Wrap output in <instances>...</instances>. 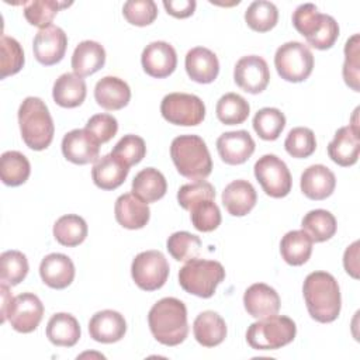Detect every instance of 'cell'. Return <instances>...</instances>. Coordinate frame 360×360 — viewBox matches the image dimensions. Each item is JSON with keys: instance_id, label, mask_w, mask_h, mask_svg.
I'll use <instances>...</instances> for the list:
<instances>
[{"instance_id": "cell-1", "label": "cell", "mask_w": 360, "mask_h": 360, "mask_svg": "<svg viewBox=\"0 0 360 360\" xmlns=\"http://www.w3.org/2000/svg\"><path fill=\"white\" fill-rule=\"evenodd\" d=\"M302 294L307 309L316 322L329 323L339 316L342 307L340 288L330 273H309L304 280Z\"/></svg>"}, {"instance_id": "cell-2", "label": "cell", "mask_w": 360, "mask_h": 360, "mask_svg": "<svg viewBox=\"0 0 360 360\" xmlns=\"http://www.w3.org/2000/svg\"><path fill=\"white\" fill-rule=\"evenodd\" d=\"M148 323L153 338L165 346H177L188 335L186 305L173 297L162 298L153 304L148 314Z\"/></svg>"}, {"instance_id": "cell-3", "label": "cell", "mask_w": 360, "mask_h": 360, "mask_svg": "<svg viewBox=\"0 0 360 360\" xmlns=\"http://www.w3.org/2000/svg\"><path fill=\"white\" fill-rule=\"evenodd\" d=\"M18 125L24 143L32 150L46 149L55 132L46 104L38 97H27L18 108Z\"/></svg>"}, {"instance_id": "cell-4", "label": "cell", "mask_w": 360, "mask_h": 360, "mask_svg": "<svg viewBox=\"0 0 360 360\" xmlns=\"http://www.w3.org/2000/svg\"><path fill=\"white\" fill-rule=\"evenodd\" d=\"M170 156L177 172L190 180H204L212 172L210 150L198 135H180L172 141Z\"/></svg>"}, {"instance_id": "cell-5", "label": "cell", "mask_w": 360, "mask_h": 360, "mask_svg": "<svg viewBox=\"0 0 360 360\" xmlns=\"http://www.w3.org/2000/svg\"><path fill=\"white\" fill-rule=\"evenodd\" d=\"M225 280L224 266L217 260L191 259L179 271L180 287L200 298H210L214 295L218 284Z\"/></svg>"}, {"instance_id": "cell-6", "label": "cell", "mask_w": 360, "mask_h": 360, "mask_svg": "<svg viewBox=\"0 0 360 360\" xmlns=\"http://www.w3.org/2000/svg\"><path fill=\"white\" fill-rule=\"evenodd\" d=\"M295 335V322L276 314L253 322L246 330V342L255 350H277L291 343Z\"/></svg>"}, {"instance_id": "cell-7", "label": "cell", "mask_w": 360, "mask_h": 360, "mask_svg": "<svg viewBox=\"0 0 360 360\" xmlns=\"http://www.w3.org/2000/svg\"><path fill=\"white\" fill-rule=\"evenodd\" d=\"M274 66L281 79L300 83L309 77L314 69V55L311 49L298 41H290L277 48Z\"/></svg>"}, {"instance_id": "cell-8", "label": "cell", "mask_w": 360, "mask_h": 360, "mask_svg": "<svg viewBox=\"0 0 360 360\" xmlns=\"http://www.w3.org/2000/svg\"><path fill=\"white\" fill-rule=\"evenodd\" d=\"M169 263L159 250H146L135 256L131 274L135 284L143 291H155L165 285L169 277Z\"/></svg>"}, {"instance_id": "cell-9", "label": "cell", "mask_w": 360, "mask_h": 360, "mask_svg": "<svg viewBox=\"0 0 360 360\" xmlns=\"http://www.w3.org/2000/svg\"><path fill=\"white\" fill-rule=\"evenodd\" d=\"M162 117L174 125L194 127L202 122L205 105L198 96L187 93H170L160 104Z\"/></svg>"}, {"instance_id": "cell-10", "label": "cell", "mask_w": 360, "mask_h": 360, "mask_svg": "<svg viewBox=\"0 0 360 360\" xmlns=\"http://www.w3.org/2000/svg\"><path fill=\"white\" fill-rule=\"evenodd\" d=\"M255 177L263 191L273 198H283L291 191L292 179L287 165L276 155H263L255 163Z\"/></svg>"}, {"instance_id": "cell-11", "label": "cell", "mask_w": 360, "mask_h": 360, "mask_svg": "<svg viewBox=\"0 0 360 360\" xmlns=\"http://www.w3.org/2000/svg\"><path fill=\"white\" fill-rule=\"evenodd\" d=\"M44 305L41 300L32 292H22L13 298L7 319L13 329L20 333H30L35 330L42 321Z\"/></svg>"}, {"instance_id": "cell-12", "label": "cell", "mask_w": 360, "mask_h": 360, "mask_svg": "<svg viewBox=\"0 0 360 360\" xmlns=\"http://www.w3.org/2000/svg\"><path fill=\"white\" fill-rule=\"evenodd\" d=\"M233 80L238 87L246 93H262L270 80L267 62L257 55H248L240 58L233 69Z\"/></svg>"}, {"instance_id": "cell-13", "label": "cell", "mask_w": 360, "mask_h": 360, "mask_svg": "<svg viewBox=\"0 0 360 360\" xmlns=\"http://www.w3.org/2000/svg\"><path fill=\"white\" fill-rule=\"evenodd\" d=\"M68 46V37L58 25H48L41 28L32 41V51L35 59L45 66H52L60 62Z\"/></svg>"}, {"instance_id": "cell-14", "label": "cell", "mask_w": 360, "mask_h": 360, "mask_svg": "<svg viewBox=\"0 0 360 360\" xmlns=\"http://www.w3.org/2000/svg\"><path fill=\"white\" fill-rule=\"evenodd\" d=\"M100 142L84 129H72L62 139L63 156L75 165L96 163L100 156Z\"/></svg>"}, {"instance_id": "cell-15", "label": "cell", "mask_w": 360, "mask_h": 360, "mask_svg": "<svg viewBox=\"0 0 360 360\" xmlns=\"http://www.w3.org/2000/svg\"><path fill=\"white\" fill-rule=\"evenodd\" d=\"M360 129L357 122L342 127L335 132L333 139L328 145V155L339 166H353L360 153Z\"/></svg>"}, {"instance_id": "cell-16", "label": "cell", "mask_w": 360, "mask_h": 360, "mask_svg": "<svg viewBox=\"0 0 360 360\" xmlns=\"http://www.w3.org/2000/svg\"><path fill=\"white\" fill-rule=\"evenodd\" d=\"M141 63L149 76L163 79L174 72L177 66V55L170 44L165 41H155L145 46Z\"/></svg>"}, {"instance_id": "cell-17", "label": "cell", "mask_w": 360, "mask_h": 360, "mask_svg": "<svg viewBox=\"0 0 360 360\" xmlns=\"http://www.w3.org/2000/svg\"><path fill=\"white\" fill-rule=\"evenodd\" d=\"M255 146L252 135L245 129L224 132L217 139L218 155L226 165L245 163L253 155Z\"/></svg>"}, {"instance_id": "cell-18", "label": "cell", "mask_w": 360, "mask_h": 360, "mask_svg": "<svg viewBox=\"0 0 360 360\" xmlns=\"http://www.w3.org/2000/svg\"><path fill=\"white\" fill-rule=\"evenodd\" d=\"M243 305L250 316L262 319L278 314L280 297L273 287L264 283H256L245 291Z\"/></svg>"}, {"instance_id": "cell-19", "label": "cell", "mask_w": 360, "mask_h": 360, "mask_svg": "<svg viewBox=\"0 0 360 360\" xmlns=\"http://www.w3.org/2000/svg\"><path fill=\"white\" fill-rule=\"evenodd\" d=\"M127 322L124 316L112 309L96 312L89 322L90 338L100 343H114L124 338Z\"/></svg>"}, {"instance_id": "cell-20", "label": "cell", "mask_w": 360, "mask_h": 360, "mask_svg": "<svg viewBox=\"0 0 360 360\" xmlns=\"http://www.w3.org/2000/svg\"><path fill=\"white\" fill-rule=\"evenodd\" d=\"M39 276L48 287L63 290L70 285L75 278V264L70 257L63 253H51L42 259Z\"/></svg>"}, {"instance_id": "cell-21", "label": "cell", "mask_w": 360, "mask_h": 360, "mask_svg": "<svg viewBox=\"0 0 360 360\" xmlns=\"http://www.w3.org/2000/svg\"><path fill=\"white\" fill-rule=\"evenodd\" d=\"M301 191L309 200L321 201L332 195L336 187V177L330 169L323 165H312L301 174Z\"/></svg>"}, {"instance_id": "cell-22", "label": "cell", "mask_w": 360, "mask_h": 360, "mask_svg": "<svg viewBox=\"0 0 360 360\" xmlns=\"http://www.w3.org/2000/svg\"><path fill=\"white\" fill-rule=\"evenodd\" d=\"M128 173L129 166L114 153H108L94 163L91 179L101 190H115L125 181Z\"/></svg>"}, {"instance_id": "cell-23", "label": "cell", "mask_w": 360, "mask_h": 360, "mask_svg": "<svg viewBox=\"0 0 360 360\" xmlns=\"http://www.w3.org/2000/svg\"><path fill=\"white\" fill-rule=\"evenodd\" d=\"M186 72L188 77L197 83H212L219 73V62L217 55L204 46H195L186 55Z\"/></svg>"}, {"instance_id": "cell-24", "label": "cell", "mask_w": 360, "mask_h": 360, "mask_svg": "<svg viewBox=\"0 0 360 360\" xmlns=\"http://www.w3.org/2000/svg\"><path fill=\"white\" fill-rule=\"evenodd\" d=\"M117 222L127 229H141L150 218V210L146 202L132 193L122 194L117 198L114 205Z\"/></svg>"}, {"instance_id": "cell-25", "label": "cell", "mask_w": 360, "mask_h": 360, "mask_svg": "<svg viewBox=\"0 0 360 360\" xmlns=\"http://www.w3.org/2000/svg\"><path fill=\"white\" fill-rule=\"evenodd\" d=\"M94 98L104 110H121L131 100V89L122 79L117 76H105L97 82L94 87Z\"/></svg>"}, {"instance_id": "cell-26", "label": "cell", "mask_w": 360, "mask_h": 360, "mask_svg": "<svg viewBox=\"0 0 360 360\" xmlns=\"http://www.w3.org/2000/svg\"><path fill=\"white\" fill-rule=\"evenodd\" d=\"M257 194L248 180H233L222 191V204L233 217L249 214L256 205Z\"/></svg>"}, {"instance_id": "cell-27", "label": "cell", "mask_w": 360, "mask_h": 360, "mask_svg": "<svg viewBox=\"0 0 360 360\" xmlns=\"http://www.w3.org/2000/svg\"><path fill=\"white\" fill-rule=\"evenodd\" d=\"M193 333L201 346L215 347L226 338V323L217 312L204 311L194 319Z\"/></svg>"}, {"instance_id": "cell-28", "label": "cell", "mask_w": 360, "mask_h": 360, "mask_svg": "<svg viewBox=\"0 0 360 360\" xmlns=\"http://www.w3.org/2000/svg\"><path fill=\"white\" fill-rule=\"evenodd\" d=\"M105 63V51L96 41H82L73 51L72 69L80 77L98 72Z\"/></svg>"}, {"instance_id": "cell-29", "label": "cell", "mask_w": 360, "mask_h": 360, "mask_svg": "<svg viewBox=\"0 0 360 360\" xmlns=\"http://www.w3.org/2000/svg\"><path fill=\"white\" fill-rule=\"evenodd\" d=\"M86 82L76 73L60 75L52 89L53 101L63 108L79 107L86 98Z\"/></svg>"}, {"instance_id": "cell-30", "label": "cell", "mask_w": 360, "mask_h": 360, "mask_svg": "<svg viewBox=\"0 0 360 360\" xmlns=\"http://www.w3.org/2000/svg\"><path fill=\"white\" fill-rule=\"evenodd\" d=\"M46 338L55 346L72 347L80 339V325L73 315L58 312L48 321Z\"/></svg>"}, {"instance_id": "cell-31", "label": "cell", "mask_w": 360, "mask_h": 360, "mask_svg": "<svg viewBox=\"0 0 360 360\" xmlns=\"http://www.w3.org/2000/svg\"><path fill=\"white\" fill-rule=\"evenodd\" d=\"M166 179L155 167L142 169L132 180V194L146 204L160 200L166 194Z\"/></svg>"}, {"instance_id": "cell-32", "label": "cell", "mask_w": 360, "mask_h": 360, "mask_svg": "<svg viewBox=\"0 0 360 360\" xmlns=\"http://www.w3.org/2000/svg\"><path fill=\"white\" fill-rule=\"evenodd\" d=\"M312 239L302 229L287 232L280 242V253L290 266H301L312 253Z\"/></svg>"}, {"instance_id": "cell-33", "label": "cell", "mask_w": 360, "mask_h": 360, "mask_svg": "<svg viewBox=\"0 0 360 360\" xmlns=\"http://www.w3.org/2000/svg\"><path fill=\"white\" fill-rule=\"evenodd\" d=\"M31 173L28 159L18 150H7L0 158V177L6 186L24 184Z\"/></svg>"}, {"instance_id": "cell-34", "label": "cell", "mask_w": 360, "mask_h": 360, "mask_svg": "<svg viewBox=\"0 0 360 360\" xmlns=\"http://www.w3.org/2000/svg\"><path fill=\"white\" fill-rule=\"evenodd\" d=\"M301 226L312 242L316 243L329 240L338 229L336 218L326 210H312L307 212L301 221Z\"/></svg>"}, {"instance_id": "cell-35", "label": "cell", "mask_w": 360, "mask_h": 360, "mask_svg": "<svg viewBox=\"0 0 360 360\" xmlns=\"http://www.w3.org/2000/svg\"><path fill=\"white\" fill-rule=\"evenodd\" d=\"M87 231L86 221L76 214L63 215L53 224V236L56 242L68 248L80 245L86 239Z\"/></svg>"}, {"instance_id": "cell-36", "label": "cell", "mask_w": 360, "mask_h": 360, "mask_svg": "<svg viewBox=\"0 0 360 360\" xmlns=\"http://www.w3.org/2000/svg\"><path fill=\"white\" fill-rule=\"evenodd\" d=\"M217 118L225 125H238L248 120L250 112L249 103L236 93L224 94L215 107Z\"/></svg>"}, {"instance_id": "cell-37", "label": "cell", "mask_w": 360, "mask_h": 360, "mask_svg": "<svg viewBox=\"0 0 360 360\" xmlns=\"http://www.w3.org/2000/svg\"><path fill=\"white\" fill-rule=\"evenodd\" d=\"M278 20V10L271 1L256 0L249 4L245 11L246 24L257 32H267L276 27Z\"/></svg>"}, {"instance_id": "cell-38", "label": "cell", "mask_w": 360, "mask_h": 360, "mask_svg": "<svg viewBox=\"0 0 360 360\" xmlns=\"http://www.w3.org/2000/svg\"><path fill=\"white\" fill-rule=\"evenodd\" d=\"M252 124L255 132L262 139L274 141L281 135L285 127V117L278 108L264 107L255 114Z\"/></svg>"}, {"instance_id": "cell-39", "label": "cell", "mask_w": 360, "mask_h": 360, "mask_svg": "<svg viewBox=\"0 0 360 360\" xmlns=\"http://www.w3.org/2000/svg\"><path fill=\"white\" fill-rule=\"evenodd\" d=\"M28 274L27 256L20 250H6L0 256V280L10 287L20 284Z\"/></svg>"}, {"instance_id": "cell-40", "label": "cell", "mask_w": 360, "mask_h": 360, "mask_svg": "<svg viewBox=\"0 0 360 360\" xmlns=\"http://www.w3.org/2000/svg\"><path fill=\"white\" fill-rule=\"evenodd\" d=\"M166 248L174 260L188 262L198 257L201 252V239L187 231H179L169 236Z\"/></svg>"}, {"instance_id": "cell-41", "label": "cell", "mask_w": 360, "mask_h": 360, "mask_svg": "<svg viewBox=\"0 0 360 360\" xmlns=\"http://www.w3.org/2000/svg\"><path fill=\"white\" fill-rule=\"evenodd\" d=\"M69 6L70 3L55 1V0H34V1L25 3L24 15L31 25L45 28L51 25L53 17L58 14L60 8H65Z\"/></svg>"}, {"instance_id": "cell-42", "label": "cell", "mask_w": 360, "mask_h": 360, "mask_svg": "<svg viewBox=\"0 0 360 360\" xmlns=\"http://www.w3.org/2000/svg\"><path fill=\"white\" fill-rule=\"evenodd\" d=\"M284 148L287 153L297 159H304L311 156L316 149V139L312 129L307 127H295L292 128L285 141Z\"/></svg>"}, {"instance_id": "cell-43", "label": "cell", "mask_w": 360, "mask_h": 360, "mask_svg": "<svg viewBox=\"0 0 360 360\" xmlns=\"http://www.w3.org/2000/svg\"><path fill=\"white\" fill-rule=\"evenodd\" d=\"M323 21V14H321L315 4L305 3L295 8L292 13L294 28L305 37V39L312 38L321 28Z\"/></svg>"}, {"instance_id": "cell-44", "label": "cell", "mask_w": 360, "mask_h": 360, "mask_svg": "<svg viewBox=\"0 0 360 360\" xmlns=\"http://www.w3.org/2000/svg\"><path fill=\"white\" fill-rule=\"evenodd\" d=\"M345 83L354 91H360V49L359 34L352 35L345 45V63H343Z\"/></svg>"}, {"instance_id": "cell-45", "label": "cell", "mask_w": 360, "mask_h": 360, "mask_svg": "<svg viewBox=\"0 0 360 360\" xmlns=\"http://www.w3.org/2000/svg\"><path fill=\"white\" fill-rule=\"evenodd\" d=\"M191 224L200 232H211L221 224V211L214 200H205L190 210Z\"/></svg>"}, {"instance_id": "cell-46", "label": "cell", "mask_w": 360, "mask_h": 360, "mask_svg": "<svg viewBox=\"0 0 360 360\" xmlns=\"http://www.w3.org/2000/svg\"><path fill=\"white\" fill-rule=\"evenodd\" d=\"M205 200H215V188L211 183L205 180H197L184 184L177 191V201L180 207L187 211H190L195 204Z\"/></svg>"}, {"instance_id": "cell-47", "label": "cell", "mask_w": 360, "mask_h": 360, "mask_svg": "<svg viewBox=\"0 0 360 360\" xmlns=\"http://www.w3.org/2000/svg\"><path fill=\"white\" fill-rule=\"evenodd\" d=\"M24 65V51L20 42L11 37H1V79L15 75Z\"/></svg>"}, {"instance_id": "cell-48", "label": "cell", "mask_w": 360, "mask_h": 360, "mask_svg": "<svg viewBox=\"0 0 360 360\" xmlns=\"http://www.w3.org/2000/svg\"><path fill=\"white\" fill-rule=\"evenodd\" d=\"M122 14L129 24L145 27L158 17V6L152 0H129L124 3Z\"/></svg>"}, {"instance_id": "cell-49", "label": "cell", "mask_w": 360, "mask_h": 360, "mask_svg": "<svg viewBox=\"0 0 360 360\" xmlns=\"http://www.w3.org/2000/svg\"><path fill=\"white\" fill-rule=\"evenodd\" d=\"M115 156L122 159L129 167L138 165L146 155V145L145 141L134 134L124 135L117 145L114 146L112 152Z\"/></svg>"}, {"instance_id": "cell-50", "label": "cell", "mask_w": 360, "mask_h": 360, "mask_svg": "<svg viewBox=\"0 0 360 360\" xmlns=\"http://www.w3.org/2000/svg\"><path fill=\"white\" fill-rule=\"evenodd\" d=\"M86 129L91 132L100 143H105L115 136L118 122L111 114H96L87 121Z\"/></svg>"}, {"instance_id": "cell-51", "label": "cell", "mask_w": 360, "mask_h": 360, "mask_svg": "<svg viewBox=\"0 0 360 360\" xmlns=\"http://www.w3.org/2000/svg\"><path fill=\"white\" fill-rule=\"evenodd\" d=\"M338 37H339V25L336 20L332 15L323 14V21L319 31L312 38L307 39V42L314 48L323 51V49L332 48Z\"/></svg>"}, {"instance_id": "cell-52", "label": "cell", "mask_w": 360, "mask_h": 360, "mask_svg": "<svg viewBox=\"0 0 360 360\" xmlns=\"http://www.w3.org/2000/svg\"><path fill=\"white\" fill-rule=\"evenodd\" d=\"M197 3L194 0H165L163 7L166 8L167 14L176 18H187L195 10Z\"/></svg>"}, {"instance_id": "cell-53", "label": "cell", "mask_w": 360, "mask_h": 360, "mask_svg": "<svg viewBox=\"0 0 360 360\" xmlns=\"http://www.w3.org/2000/svg\"><path fill=\"white\" fill-rule=\"evenodd\" d=\"M343 266L347 274L359 278V242H353L343 255Z\"/></svg>"}, {"instance_id": "cell-54", "label": "cell", "mask_w": 360, "mask_h": 360, "mask_svg": "<svg viewBox=\"0 0 360 360\" xmlns=\"http://www.w3.org/2000/svg\"><path fill=\"white\" fill-rule=\"evenodd\" d=\"M0 291H1V323H4L7 321V314H8V309H10V305L13 302L14 297H11L7 284L1 283Z\"/></svg>"}]
</instances>
